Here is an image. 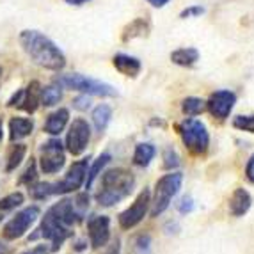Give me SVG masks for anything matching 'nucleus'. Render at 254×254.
Here are the masks:
<instances>
[{
    "instance_id": "f257e3e1",
    "label": "nucleus",
    "mask_w": 254,
    "mask_h": 254,
    "mask_svg": "<svg viewBox=\"0 0 254 254\" xmlns=\"http://www.w3.org/2000/svg\"><path fill=\"white\" fill-rule=\"evenodd\" d=\"M89 208V194L82 192L75 197H66L50 206L45 213L39 226L38 233L32 235V240L43 237L52 242L50 251L55 253L63 247V244L73 235V226H76L80 220H84L85 213Z\"/></svg>"
},
{
    "instance_id": "f03ea898",
    "label": "nucleus",
    "mask_w": 254,
    "mask_h": 254,
    "mask_svg": "<svg viewBox=\"0 0 254 254\" xmlns=\"http://www.w3.org/2000/svg\"><path fill=\"white\" fill-rule=\"evenodd\" d=\"M20 43L25 54L41 68L59 71L66 66V57L50 38L38 30H23L20 34Z\"/></svg>"
},
{
    "instance_id": "7ed1b4c3",
    "label": "nucleus",
    "mask_w": 254,
    "mask_h": 254,
    "mask_svg": "<svg viewBox=\"0 0 254 254\" xmlns=\"http://www.w3.org/2000/svg\"><path fill=\"white\" fill-rule=\"evenodd\" d=\"M133 187H135V176L128 169L123 167L109 169L102 174V187L96 192L94 199L100 206L110 208L127 199L133 192Z\"/></svg>"
},
{
    "instance_id": "20e7f679",
    "label": "nucleus",
    "mask_w": 254,
    "mask_h": 254,
    "mask_svg": "<svg viewBox=\"0 0 254 254\" xmlns=\"http://www.w3.org/2000/svg\"><path fill=\"white\" fill-rule=\"evenodd\" d=\"M183 185V174L182 173H169L164 174L157 183H155V192L151 195V206L149 213L151 217H158L171 206L173 199L180 192Z\"/></svg>"
},
{
    "instance_id": "39448f33",
    "label": "nucleus",
    "mask_w": 254,
    "mask_h": 254,
    "mask_svg": "<svg viewBox=\"0 0 254 254\" xmlns=\"http://www.w3.org/2000/svg\"><path fill=\"white\" fill-rule=\"evenodd\" d=\"M178 131L185 148L190 153H194V155H204L208 151L210 135H208V130L203 121L189 118L183 123H180Z\"/></svg>"
},
{
    "instance_id": "423d86ee",
    "label": "nucleus",
    "mask_w": 254,
    "mask_h": 254,
    "mask_svg": "<svg viewBox=\"0 0 254 254\" xmlns=\"http://www.w3.org/2000/svg\"><path fill=\"white\" fill-rule=\"evenodd\" d=\"M57 84L66 87V89L78 91V93L89 94V96H118V91L110 84H105L102 80H94V78H87L84 75H61L57 76Z\"/></svg>"
},
{
    "instance_id": "0eeeda50",
    "label": "nucleus",
    "mask_w": 254,
    "mask_h": 254,
    "mask_svg": "<svg viewBox=\"0 0 254 254\" xmlns=\"http://www.w3.org/2000/svg\"><path fill=\"white\" fill-rule=\"evenodd\" d=\"M149 206H151V192H149L148 189H144V190L139 192L135 201H133L125 212L119 213V217H118L119 228L133 229L135 226H139L140 222L146 219V215H148Z\"/></svg>"
},
{
    "instance_id": "6e6552de",
    "label": "nucleus",
    "mask_w": 254,
    "mask_h": 254,
    "mask_svg": "<svg viewBox=\"0 0 254 254\" xmlns=\"http://www.w3.org/2000/svg\"><path fill=\"white\" fill-rule=\"evenodd\" d=\"M39 213H41V210H39L38 204H32V206L23 208L21 212H18L16 215H14L13 219L9 220L7 224L4 226V229H2L4 238H7V240H16V238H21L27 231H29L30 226L38 220Z\"/></svg>"
},
{
    "instance_id": "1a4fd4ad",
    "label": "nucleus",
    "mask_w": 254,
    "mask_h": 254,
    "mask_svg": "<svg viewBox=\"0 0 254 254\" xmlns=\"http://www.w3.org/2000/svg\"><path fill=\"white\" fill-rule=\"evenodd\" d=\"M66 164V155H64V146L59 139H50L41 146V158H39V167L45 174L59 173Z\"/></svg>"
},
{
    "instance_id": "9d476101",
    "label": "nucleus",
    "mask_w": 254,
    "mask_h": 254,
    "mask_svg": "<svg viewBox=\"0 0 254 254\" xmlns=\"http://www.w3.org/2000/svg\"><path fill=\"white\" fill-rule=\"evenodd\" d=\"M91 140V127L89 123L82 118H76L73 119V123L69 125V130L66 133V151L71 153L73 157L76 155H82L87 148Z\"/></svg>"
},
{
    "instance_id": "9b49d317",
    "label": "nucleus",
    "mask_w": 254,
    "mask_h": 254,
    "mask_svg": "<svg viewBox=\"0 0 254 254\" xmlns=\"http://www.w3.org/2000/svg\"><path fill=\"white\" fill-rule=\"evenodd\" d=\"M87 169H89V160H87V158H82V160L73 162V165H69L68 173L64 174V178L61 180V182L54 183L55 195L57 194H69V192L78 190V189L85 183Z\"/></svg>"
},
{
    "instance_id": "f8f14e48",
    "label": "nucleus",
    "mask_w": 254,
    "mask_h": 254,
    "mask_svg": "<svg viewBox=\"0 0 254 254\" xmlns=\"http://www.w3.org/2000/svg\"><path fill=\"white\" fill-rule=\"evenodd\" d=\"M39 103H41V85L39 82H30L25 89H20L11 96V100L7 102L9 107H18L23 109L29 114H34L38 110Z\"/></svg>"
},
{
    "instance_id": "ddd939ff",
    "label": "nucleus",
    "mask_w": 254,
    "mask_h": 254,
    "mask_svg": "<svg viewBox=\"0 0 254 254\" xmlns=\"http://www.w3.org/2000/svg\"><path fill=\"white\" fill-rule=\"evenodd\" d=\"M87 237L93 249H102L110 240V219L107 215H91L87 219Z\"/></svg>"
},
{
    "instance_id": "4468645a",
    "label": "nucleus",
    "mask_w": 254,
    "mask_h": 254,
    "mask_svg": "<svg viewBox=\"0 0 254 254\" xmlns=\"http://www.w3.org/2000/svg\"><path fill=\"white\" fill-rule=\"evenodd\" d=\"M235 103H237V94L233 91L224 89V91H217V93H213L212 96L208 98L206 109L213 118L226 119L231 114Z\"/></svg>"
},
{
    "instance_id": "2eb2a0df",
    "label": "nucleus",
    "mask_w": 254,
    "mask_h": 254,
    "mask_svg": "<svg viewBox=\"0 0 254 254\" xmlns=\"http://www.w3.org/2000/svg\"><path fill=\"white\" fill-rule=\"evenodd\" d=\"M251 206H253V195L246 189H242V187L235 189V192L231 194L228 203L229 213L233 217H244L251 210Z\"/></svg>"
},
{
    "instance_id": "dca6fc26",
    "label": "nucleus",
    "mask_w": 254,
    "mask_h": 254,
    "mask_svg": "<svg viewBox=\"0 0 254 254\" xmlns=\"http://www.w3.org/2000/svg\"><path fill=\"white\" fill-rule=\"evenodd\" d=\"M69 121V110L68 109H57L55 112H52L45 121V131L50 135H59L61 131L66 128Z\"/></svg>"
},
{
    "instance_id": "f3484780",
    "label": "nucleus",
    "mask_w": 254,
    "mask_h": 254,
    "mask_svg": "<svg viewBox=\"0 0 254 254\" xmlns=\"http://www.w3.org/2000/svg\"><path fill=\"white\" fill-rule=\"evenodd\" d=\"M112 63H114V68L119 73H123L127 76H137L140 71V61L137 57H131V55L118 54L114 55Z\"/></svg>"
},
{
    "instance_id": "a211bd4d",
    "label": "nucleus",
    "mask_w": 254,
    "mask_h": 254,
    "mask_svg": "<svg viewBox=\"0 0 254 254\" xmlns=\"http://www.w3.org/2000/svg\"><path fill=\"white\" fill-rule=\"evenodd\" d=\"M32 130H34V123L29 118H13L9 121V137L13 142L29 137Z\"/></svg>"
},
{
    "instance_id": "6ab92c4d",
    "label": "nucleus",
    "mask_w": 254,
    "mask_h": 254,
    "mask_svg": "<svg viewBox=\"0 0 254 254\" xmlns=\"http://www.w3.org/2000/svg\"><path fill=\"white\" fill-rule=\"evenodd\" d=\"M110 160H112L110 153H102V155H100V157H98L96 160L89 165V169H87V176H85V183H84L85 189H91V187L94 185L96 178L102 174V171L105 169L107 165H109Z\"/></svg>"
},
{
    "instance_id": "aec40b11",
    "label": "nucleus",
    "mask_w": 254,
    "mask_h": 254,
    "mask_svg": "<svg viewBox=\"0 0 254 254\" xmlns=\"http://www.w3.org/2000/svg\"><path fill=\"white\" fill-rule=\"evenodd\" d=\"M157 155V148L149 142H140L135 146V151H133V164L139 165V167H148L151 164V160Z\"/></svg>"
},
{
    "instance_id": "412c9836",
    "label": "nucleus",
    "mask_w": 254,
    "mask_h": 254,
    "mask_svg": "<svg viewBox=\"0 0 254 254\" xmlns=\"http://www.w3.org/2000/svg\"><path fill=\"white\" fill-rule=\"evenodd\" d=\"M197 59H199V52L195 48H178V50H174L171 54V61L174 64H178V66H185V68L195 64Z\"/></svg>"
},
{
    "instance_id": "4be33fe9",
    "label": "nucleus",
    "mask_w": 254,
    "mask_h": 254,
    "mask_svg": "<svg viewBox=\"0 0 254 254\" xmlns=\"http://www.w3.org/2000/svg\"><path fill=\"white\" fill-rule=\"evenodd\" d=\"M110 118H112V109L109 105H98L93 110V125L96 131H100V133L105 131L110 123Z\"/></svg>"
},
{
    "instance_id": "5701e85b",
    "label": "nucleus",
    "mask_w": 254,
    "mask_h": 254,
    "mask_svg": "<svg viewBox=\"0 0 254 254\" xmlns=\"http://www.w3.org/2000/svg\"><path fill=\"white\" fill-rule=\"evenodd\" d=\"M63 98V91H61V85H47V87H41V105L45 107H54L61 102Z\"/></svg>"
},
{
    "instance_id": "b1692460",
    "label": "nucleus",
    "mask_w": 254,
    "mask_h": 254,
    "mask_svg": "<svg viewBox=\"0 0 254 254\" xmlns=\"http://www.w3.org/2000/svg\"><path fill=\"white\" fill-rule=\"evenodd\" d=\"M204 109H206V102H203L201 98L190 96V98H185V100L182 102V110H183V114H187L189 118L199 116Z\"/></svg>"
},
{
    "instance_id": "393cba45",
    "label": "nucleus",
    "mask_w": 254,
    "mask_h": 254,
    "mask_svg": "<svg viewBox=\"0 0 254 254\" xmlns=\"http://www.w3.org/2000/svg\"><path fill=\"white\" fill-rule=\"evenodd\" d=\"M25 153H27V146L25 144H16V146H13V148L9 149L5 171H7V173H11V171L16 169L18 165L21 164V160H23V157H25Z\"/></svg>"
},
{
    "instance_id": "a878e982",
    "label": "nucleus",
    "mask_w": 254,
    "mask_h": 254,
    "mask_svg": "<svg viewBox=\"0 0 254 254\" xmlns=\"http://www.w3.org/2000/svg\"><path fill=\"white\" fill-rule=\"evenodd\" d=\"M29 194L38 201L47 199L50 195H55V187L54 183H32L29 187Z\"/></svg>"
},
{
    "instance_id": "bb28decb",
    "label": "nucleus",
    "mask_w": 254,
    "mask_h": 254,
    "mask_svg": "<svg viewBox=\"0 0 254 254\" xmlns=\"http://www.w3.org/2000/svg\"><path fill=\"white\" fill-rule=\"evenodd\" d=\"M23 199H25V197H23L21 192H13V194L5 195V197L0 199V212H11L14 208L21 206Z\"/></svg>"
},
{
    "instance_id": "cd10ccee",
    "label": "nucleus",
    "mask_w": 254,
    "mask_h": 254,
    "mask_svg": "<svg viewBox=\"0 0 254 254\" xmlns=\"http://www.w3.org/2000/svg\"><path fill=\"white\" fill-rule=\"evenodd\" d=\"M233 127L237 130L254 133V116H237L233 118Z\"/></svg>"
},
{
    "instance_id": "c85d7f7f",
    "label": "nucleus",
    "mask_w": 254,
    "mask_h": 254,
    "mask_svg": "<svg viewBox=\"0 0 254 254\" xmlns=\"http://www.w3.org/2000/svg\"><path fill=\"white\" fill-rule=\"evenodd\" d=\"M36 178H38V167H36L34 158H30L29 165H27L25 171H23V174H21L20 183H25V185L30 187L32 183H36Z\"/></svg>"
},
{
    "instance_id": "c756f323",
    "label": "nucleus",
    "mask_w": 254,
    "mask_h": 254,
    "mask_svg": "<svg viewBox=\"0 0 254 254\" xmlns=\"http://www.w3.org/2000/svg\"><path fill=\"white\" fill-rule=\"evenodd\" d=\"M135 254H149L151 253V237L149 235H139L133 242Z\"/></svg>"
},
{
    "instance_id": "7c9ffc66",
    "label": "nucleus",
    "mask_w": 254,
    "mask_h": 254,
    "mask_svg": "<svg viewBox=\"0 0 254 254\" xmlns=\"http://www.w3.org/2000/svg\"><path fill=\"white\" fill-rule=\"evenodd\" d=\"M180 165V157L178 153L174 151L173 148H167L164 151V169H176Z\"/></svg>"
},
{
    "instance_id": "2f4dec72",
    "label": "nucleus",
    "mask_w": 254,
    "mask_h": 254,
    "mask_svg": "<svg viewBox=\"0 0 254 254\" xmlns=\"http://www.w3.org/2000/svg\"><path fill=\"white\" fill-rule=\"evenodd\" d=\"M176 210H178L182 215L192 213V212H194V199H192L190 195H185V197H182V199L176 203Z\"/></svg>"
},
{
    "instance_id": "473e14b6",
    "label": "nucleus",
    "mask_w": 254,
    "mask_h": 254,
    "mask_svg": "<svg viewBox=\"0 0 254 254\" xmlns=\"http://www.w3.org/2000/svg\"><path fill=\"white\" fill-rule=\"evenodd\" d=\"M73 107L78 110H87L91 107V100L87 98V94L82 93V96H76L75 100H73Z\"/></svg>"
},
{
    "instance_id": "72a5a7b5",
    "label": "nucleus",
    "mask_w": 254,
    "mask_h": 254,
    "mask_svg": "<svg viewBox=\"0 0 254 254\" xmlns=\"http://www.w3.org/2000/svg\"><path fill=\"white\" fill-rule=\"evenodd\" d=\"M246 178L247 182L254 185V155H251V158L246 164Z\"/></svg>"
},
{
    "instance_id": "f704fd0d",
    "label": "nucleus",
    "mask_w": 254,
    "mask_h": 254,
    "mask_svg": "<svg viewBox=\"0 0 254 254\" xmlns=\"http://www.w3.org/2000/svg\"><path fill=\"white\" fill-rule=\"evenodd\" d=\"M203 11H204V9L203 7H197V5H195V7H189V9H185V11L182 13V18L195 16V14H203Z\"/></svg>"
},
{
    "instance_id": "c9c22d12",
    "label": "nucleus",
    "mask_w": 254,
    "mask_h": 254,
    "mask_svg": "<svg viewBox=\"0 0 254 254\" xmlns=\"http://www.w3.org/2000/svg\"><path fill=\"white\" fill-rule=\"evenodd\" d=\"M21 254H50V247H47V246H36L34 249L25 251V253H21Z\"/></svg>"
},
{
    "instance_id": "e433bc0d",
    "label": "nucleus",
    "mask_w": 254,
    "mask_h": 254,
    "mask_svg": "<svg viewBox=\"0 0 254 254\" xmlns=\"http://www.w3.org/2000/svg\"><path fill=\"white\" fill-rule=\"evenodd\" d=\"M105 254H121V244H119V240H116Z\"/></svg>"
},
{
    "instance_id": "4c0bfd02",
    "label": "nucleus",
    "mask_w": 254,
    "mask_h": 254,
    "mask_svg": "<svg viewBox=\"0 0 254 254\" xmlns=\"http://www.w3.org/2000/svg\"><path fill=\"white\" fill-rule=\"evenodd\" d=\"M148 2L155 7H164L165 4H169V0H148Z\"/></svg>"
},
{
    "instance_id": "58836bf2",
    "label": "nucleus",
    "mask_w": 254,
    "mask_h": 254,
    "mask_svg": "<svg viewBox=\"0 0 254 254\" xmlns=\"http://www.w3.org/2000/svg\"><path fill=\"white\" fill-rule=\"evenodd\" d=\"M75 249H76V251H84V249H87V242H85V240H78V242H76Z\"/></svg>"
},
{
    "instance_id": "ea45409f",
    "label": "nucleus",
    "mask_w": 254,
    "mask_h": 254,
    "mask_svg": "<svg viewBox=\"0 0 254 254\" xmlns=\"http://www.w3.org/2000/svg\"><path fill=\"white\" fill-rule=\"evenodd\" d=\"M64 2H68V4H71V5H82V4H85V2H89V0H64Z\"/></svg>"
},
{
    "instance_id": "a19ab883",
    "label": "nucleus",
    "mask_w": 254,
    "mask_h": 254,
    "mask_svg": "<svg viewBox=\"0 0 254 254\" xmlns=\"http://www.w3.org/2000/svg\"><path fill=\"white\" fill-rule=\"evenodd\" d=\"M0 254H11V249L5 244H2V242H0Z\"/></svg>"
},
{
    "instance_id": "79ce46f5",
    "label": "nucleus",
    "mask_w": 254,
    "mask_h": 254,
    "mask_svg": "<svg viewBox=\"0 0 254 254\" xmlns=\"http://www.w3.org/2000/svg\"><path fill=\"white\" fill-rule=\"evenodd\" d=\"M2 137H4V125H2V119H0V142H2Z\"/></svg>"
},
{
    "instance_id": "37998d69",
    "label": "nucleus",
    "mask_w": 254,
    "mask_h": 254,
    "mask_svg": "<svg viewBox=\"0 0 254 254\" xmlns=\"http://www.w3.org/2000/svg\"><path fill=\"white\" fill-rule=\"evenodd\" d=\"M0 75H2V68H0Z\"/></svg>"
},
{
    "instance_id": "c03bdc74",
    "label": "nucleus",
    "mask_w": 254,
    "mask_h": 254,
    "mask_svg": "<svg viewBox=\"0 0 254 254\" xmlns=\"http://www.w3.org/2000/svg\"><path fill=\"white\" fill-rule=\"evenodd\" d=\"M0 220H2V215H0Z\"/></svg>"
}]
</instances>
